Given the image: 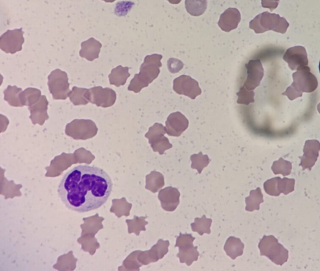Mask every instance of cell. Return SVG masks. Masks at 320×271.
<instances>
[{
  "mask_svg": "<svg viewBox=\"0 0 320 271\" xmlns=\"http://www.w3.org/2000/svg\"><path fill=\"white\" fill-rule=\"evenodd\" d=\"M113 182L109 175L97 167L79 165L63 177L59 196L65 206L84 213L102 207L111 195Z\"/></svg>",
  "mask_w": 320,
  "mask_h": 271,
  "instance_id": "obj_1",
  "label": "cell"
},
{
  "mask_svg": "<svg viewBox=\"0 0 320 271\" xmlns=\"http://www.w3.org/2000/svg\"><path fill=\"white\" fill-rule=\"evenodd\" d=\"M289 23L285 18L281 17L278 14L265 12L254 18L250 23V29L256 34H262L272 30L284 34L289 27Z\"/></svg>",
  "mask_w": 320,
  "mask_h": 271,
  "instance_id": "obj_2",
  "label": "cell"
},
{
  "mask_svg": "<svg viewBox=\"0 0 320 271\" xmlns=\"http://www.w3.org/2000/svg\"><path fill=\"white\" fill-rule=\"evenodd\" d=\"M261 256H266L273 263L283 265L288 259V251L273 235H264L259 242Z\"/></svg>",
  "mask_w": 320,
  "mask_h": 271,
  "instance_id": "obj_3",
  "label": "cell"
},
{
  "mask_svg": "<svg viewBox=\"0 0 320 271\" xmlns=\"http://www.w3.org/2000/svg\"><path fill=\"white\" fill-rule=\"evenodd\" d=\"M173 90L178 94L187 96L193 100L201 94L198 82L191 76L185 75L174 79Z\"/></svg>",
  "mask_w": 320,
  "mask_h": 271,
  "instance_id": "obj_4",
  "label": "cell"
},
{
  "mask_svg": "<svg viewBox=\"0 0 320 271\" xmlns=\"http://www.w3.org/2000/svg\"><path fill=\"white\" fill-rule=\"evenodd\" d=\"M284 61L288 63L292 70L307 67L308 60L306 49L303 46H297L288 49L283 56Z\"/></svg>",
  "mask_w": 320,
  "mask_h": 271,
  "instance_id": "obj_5",
  "label": "cell"
},
{
  "mask_svg": "<svg viewBox=\"0 0 320 271\" xmlns=\"http://www.w3.org/2000/svg\"><path fill=\"white\" fill-rule=\"evenodd\" d=\"M189 122L181 112L171 114L166 122V132L169 136L180 137L187 129Z\"/></svg>",
  "mask_w": 320,
  "mask_h": 271,
  "instance_id": "obj_6",
  "label": "cell"
},
{
  "mask_svg": "<svg viewBox=\"0 0 320 271\" xmlns=\"http://www.w3.org/2000/svg\"><path fill=\"white\" fill-rule=\"evenodd\" d=\"M247 70V78L246 79L243 87L248 90H253L259 86L263 76L264 68L259 60H250L246 65Z\"/></svg>",
  "mask_w": 320,
  "mask_h": 271,
  "instance_id": "obj_7",
  "label": "cell"
},
{
  "mask_svg": "<svg viewBox=\"0 0 320 271\" xmlns=\"http://www.w3.org/2000/svg\"><path fill=\"white\" fill-rule=\"evenodd\" d=\"M319 150L320 143L316 140H309L305 142L303 149L304 155L301 157L300 164L303 171L305 169L311 171L318 159Z\"/></svg>",
  "mask_w": 320,
  "mask_h": 271,
  "instance_id": "obj_8",
  "label": "cell"
},
{
  "mask_svg": "<svg viewBox=\"0 0 320 271\" xmlns=\"http://www.w3.org/2000/svg\"><path fill=\"white\" fill-rule=\"evenodd\" d=\"M180 193L177 188L168 187L160 191L158 194L161 207L166 211L173 212L180 204Z\"/></svg>",
  "mask_w": 320,
  "mask_h": 271,
  "instance_id": "obj_9",
  "label": "cell"
},
{
  "mask_svg": "<svg viewBox=\"0 0 320 271\" xmlns=\"http://www.w3.org/2000/svg\"><path fill=\"white\" fill-rule=\"evenodd\" d=\"M169 242L168 240H158V241L149 251L143 253L144 264L156 262L163 259L166 254L168 253Z\"/></svg>",
  "mask_w": 320,
  "mask_h": 271,
  "instance_id": "obj_10",
  "label": "cell"
},
{
  "mask_svg": "<svg viewBox=\"0 0 320 271\" xmlns=\"http://www.w3.org/2000/svg\"><path fill=\"white\" fill-rule=\"evenodd\" d=\"M244 248V243L239 238L229 237L224 246V250L226 252L227 255L235 260L237 257L243 255Z\"/></svg>",
  "mask_w": 320,
  "mask_h": 271,
  "instance_id": "obj_11",
  "label": "cell"
},
{
  "mask_svg": "<svg viewBox=\"0 0 320 271\" xmlns=\"http://www.w3.org/2000/svg\"><path fill=\"white\" fill-rule=\"evenodd\" d=\"M199 256L198 248L194 247L193 246L191 247L180 248L179 253L177 254L180 262L187 264L188 266H190L193 262L198 261Z\"/></svg>",
  "mask_w": 320,
  "mask_h": 271,
  "instance_id": "obj_12",
  "label": "cell"
},
{
  "mask_svg": "<svg viewBox=\"0 0 320 271\" xmlns=\"http://www.w3.org/2000/svg\"><path fill=\"white\" fill-rule=\"evenodd\" d=\"M264 195L261 193V188L258 187L255 190L250 191V196L245 199V209L248 212H253L254 210L259 209V205L264 202Z\"/></svg>",
  "mask_w": 320,
  "mask_h": 271,
  "instance_id": "obj_13",
  "label": "cell"
},
{
  "mask_svg": "<svg viewBox=\"0 0 320 271\" xmlns=\"http://www.w3.org/2000/svg\"><path fill=\"white\" fill-rule=\"evenodd\" d=\"M165 185V179L162 174L157 171H152L147 176V189L153 193H157Z\"/></svg>",
  "mask_w": 320,
  "mask_h": 271,
  "instance_id": "obj_14",
  "label": "cell"
},
{
  "mask_svg": "<svg viewBox=\"0 0 320 271\" xmlns=\"http://www.w3.org/2000/svg\"><path fill=\"white\" fill-rule=\"evenodd\" d=\"M212 224V219H207L206 215H203L201 218H196L195 223L191 224V229L193 232H198L199 235L204 234H210L211 233V227Z\"/></svg>",
  "mask_w": 320,
  "mask_h": 271,
  "instance_id": "obj_15",
  "label": "cell"
},
{
  "mask_svg": "<svg viewBox=\"0 0 320 271\" xmlns=\"http://www.w3.org/2000/svg\"><path fill=\"white\" fill-rule=\"evenodd\" d=\"M191 168L197 170L199 174H201L203 170L207 168L211 160L209 156L203 155L200 152L198 154H193L191 156Z\"/></svg>",
  "mask_w": 320,
  "mask_h": 271,
  "instance_id": "obj_16",
  "label": "cell"
},
{
  "mask_svg": "<svg viewBox=\"0 0 320 271\" xmlns=\"http://www.w3.org/2000/svg\"><path fill=\"white\" fill-rule=\"evenodd\" d=\"M292 169V165L290 161L284 160L282 158L274 161L272 167V170L274 174H281L284 177L289 176L291 174Z\"/></svg>",
  "mask_w": 320,
  "mask_h": 271,
  "instance_id": "obj_17",
  "label": "cell"
},
{
  "mask_svg": "<svg viewBox=\"0 0 320 271\" xmlns=\"http://www.w3.org/2000/svg\"><path fill=\"white\" fill-rule=\"evenodd\" d=\"M166 133V128L162 124L155 123L150 128L149 132L146 134V138H149L150 144H152L159 141Z\"/></svg>",
  "mask_w": 320,
  "mask_h": 271,
  "instance_id": "obj_18",
  "label": "cell"
},
{
  "mask_svg": "<svg viewBox=\"0 0 320 271\" xmlns=\"http://www.w3.org/2000/svg\"><path fill=\"white\" fill-rule=\"evenodd\" d=\"M295 185L294 179H288L286 177L281 179L280 177H278L277 191L280 195L281 194L288 195V194L293 193L295 191Z\"/></svg>",
  "mask_w": 320,
  "mask_h": 271,
  "instance_id": "obj_19",
  "label": "cell"
},
{
  "mask_svg": "<svg viewBox=\"0 0 320 271\" xmlns=\"http://www.w3.org/2000/svg\"><path fill=\"white\" fill-rule=\"evenodd\" d=\"M238 97L237 103L242 105H248L250 103L255 102L254 96L255 93L252 90H248L244 87L240 89V91L237 94Z\"/></svg>",
  "mask_w": 320,
  "mask_h": 271,
  "instance_id": "obj_20",
  "label": "cell"
},
{
  "mask_svg": "<svg viewBox=\"0 0 320 271\" xmlns=\"http://www.w3.org/2000/svg\"><path fill=\"white\" fill-rule=\"evenodd\" d=\"M172 147L173 146L169 143L168 139L165 136H163L159 141L152 144L153 151L158 152L160 155H163L166 150L171 149Z\"/></svg>",
  "mask_w": 320,
  "mask_h": 271,
  "instance_id": "obj_21",
  "label": "cell"
},
{
  "mask_svg": "<svg viewBox=\"0 0 320 271\" xmlns=\"http://www.w3.org/2000/svg\"><path fill=\"white\" fill-rule=\"evenodd\" d=\"M195 238L191 234H180L177 237L176 245L175 247L180 248H185L191 247L193 246V241Z\"/></svg>",
  "mask_w": 320,
  "mask_h": 271,
  "instance_id": "obj_22",
  "label": "cell"
},
{
  "mask_svg": "<svg viewBox=\"0 0 320 271\" xmlns=\"http://www.w3.org/2000/svg\"><path fill=\"white\" fill-rule=\"evenodd\" d=\"M280 0H261L262 7L269 8L271 11L276 9Z\"/></svg>",
  "mask_w": 320,
  "mask_h": 271,
  "instance_id": "obj_23",
  "label": "cell"
},
{
  "mask_svg": "<svg viewBox=\"0 0 320 271\" xmlns=\"http://www.w3.org/2000/svg\"><path fill=\"white\" fill-rule=\"evenodd\" d=\"M102 1L106 3H113L114 2H115L116 0H102Z\"/></svg>",
  "mask_w": 320,
  "mask_h": 271,
  "instance_id": "obj_24",
  "label": "cell"
},
{
  "mask_svg": "<svg viewBox=\"0 0 320 271\" xmlns=\"http://www.w3.org/2000/svg\"><path fill=\"white\" fill-rule=\"evenodd\" d=\"M319 73H320V61H319Z\"/></svg>",
  "mask_w": 320,
  "mask_h": 271,
  "instance_id": "obj_25",
  "label": "cell"
}]
</instances>
